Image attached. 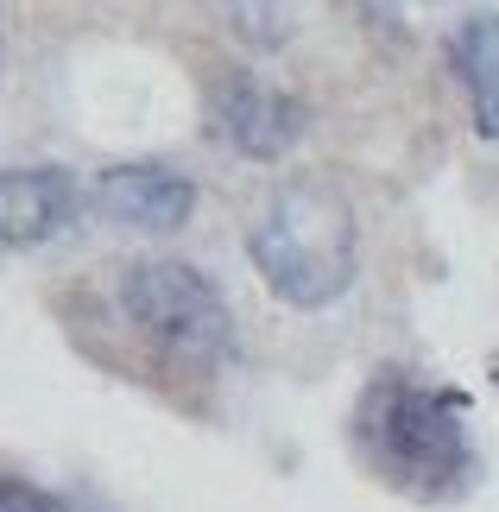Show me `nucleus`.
Instances as JSON below:
<instances>
[{
    "mask_svg": "<svg viewBox=\"0 0 499 512\" xmlns=\"http://www.w3.org/2000/svg\"><path fill=\"white\" fill-rule=\"evenodd\" d=\"M354 449L379 487L424 506L462 500L474 487V443L462 399L405 367H379L354 399Z\"/></svg>",
    "mask_w": 499,
    "mask_h": 512,
    "instance_id": "1",
    "label": "nucleus"
},
{
    "mask_svg": "<svg viewBox=\"0 0 499 512\" xmlns=\"http://www.w3.org/2000/svg\"><path fill=\"white\" fill-rule=\"evenodd\" d=\"M247 253L272 298H285L291 310H323L361 272V215L329 177H297L253 222Z\"/></svg>",
    "mask_w": 499,
    "mask_h": 512,
    "instance_id": "2",
    "label": "nucleus"
},
{
    "mask_svg": "<svg viewBox=\"0 0 499 512\" xmlns=\"http://www.w3.org/2000/svg\"><path fill=\"white\" fill-rule=\"evenodd\" d=\"M121 310L127 323L146 336L152 348L177 354V361H215L234 342V317L228 298L215 291L190 260H139L121 272Z\"/></svg>",
    "mask_w": 499,
    "mask_h": 512,
    "instance_id": "3",
    "label": "nucleus"
},
{
    "mask_svg": "<svg viewBox=\"0 0 499 512\" xmlns=\"http://www.w3.org/2000/svg\"><path fill=\"white\" fill-rule=\"evenodd\" d=\"M310 108L297 95L259 83L253 70H222L209 89V133L241 152V159H285V152L304 140Z\"/></svg>",
    "mask_w": 499,
    "mask_h": 512,
    "instance_id": "4",
    "label": "nucleus"
},
{
    "mask_svg": "<svg viewBox=\"0 0 499 512\" xmlns=\"http://www.w3.org/2000/svg\"><path fill=\"white\" fill-rule=\"evenodd\" d=\"M95 203H102L108 222L139 228V234H171L190 222L196 209V184L171 165H108L95 177Z\"/></svg>",
    "mask_w": 499,
    "mask_h": 512,
    "instance_id": "5",
    "label": "nucleus"
},
{
    "mask_svg": "<svg viewBox=\"0 0 499 512\" xmlns=\"http://www.w3.org/2000/svg\"><path fill=\"white\" fill-rule=\"evenodd\" d=\"M76 215V177L64 165L0 171V247H38Z\"/></svg>",
    "mask_w": 499,
    "mask_h": 512,
    "instance_id": "6",
    "label": "nucleus"
},
{
    "mask_svg": "<svg viewBox=\"0 0 499 512\" xmlns=\"http://www.w3.org/2000/svg\"><path fill=\"white\" fill-rule=\"evenodd\" d=\"M455 70H462L468 108H474V133L499 146V13H474L455 26Z\"/></svg>",
    "mask_w": 499,
    "mask_h": 512,
    "instance_id": "7",
    "label": "nucleus"
},
{
    "mask_svg": "<svg viewBox=\"0 0 499 512\" xmlns=\"http://www.w3.org/2000/svg\"><path fill=\"white\" fill-rule=\"evenodd\" d=\"M203 7L222 19L228 32L253 38V45H266V38H278V26H285V0H203Z\"/></svg>",
    "mask_w": 499,
    "mask_h": 512,
    "instance_id": "8",
    "label": "nucleus"
},
{
    "mask_svg": "<svg viewBox=\"0 0 499 512\" xmlns=\"http://www.w3.org/2000/svg\"><path fill=\"white\" fill-rule=\"evenodd\" d=\"M0 512H83L70 494H57V487H38L26 475H0Z\"/></svg>",
    "mask_w": 499,
    "mask_h": 512,
    "instance_id": "9",
    "label": "nucleus"
}]
</instances>
